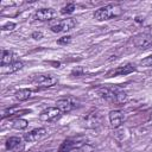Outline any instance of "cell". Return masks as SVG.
Returning <instances> with one entry per match:
<instances>
[{"instance_id": "cell-16", "label": "cell", "mask_w": 152, "mask_h": 152, "mask_svg": "<svg viewBox=\"0 0 152 152\" xmlns=\"http://www.w3.org/2000/svg\"><path fill=\"white\" fill-rule=\"evenodd\" d=\"M23 66H24V63H23V62L15 61V62H13L12 64H10V65H7V66H2L1 72H2V74H12V72H15V71L23 69Z\"/></svg>"}, {"instance_id": "cell-14", "label": "cell", "mask_w": 152, "mask_h": 152, "mask_svg": "<svg viewBox=\"0 0 152 152\" xmlns=\"http://www.w3.org/2000/svg\"><path fill=\"white\" fill-rule=\"evenodd\" d=\"M134 70H135V66L133 64H126V65L118 66L115 70L109 72V76H124V75H128L133 72Z\"/></svg>"}, {"instance_id": "cell-1", "label": "cell", "mask_w": 152, "mask_h": 152, "mask_svg": "<svg viewBox=\"0 0 152 152\" xmlns=\"http://www.w3.org/2000/svg\"><path fill=\"white\" fill-rule=\"evenodd\" d=\"M99 95L104 99L108 102H115V103H122L127 100V95L125 91H122L120 88L116 87H103L97 90Z\"/></svg>"}, {"instance_id": "cell-12", "label": "cell", "mask_w": 152, "mask_h": 152, "mask_svg": "<svg viewBox=\"0 0 152 152\" xmlns=\"http://www.w3.org/2000/svg\"><path fill=\"white\" fill-rule=\"evenodd\" d=\"M125 121V115L121 110H112L109 113V122L113 128H118Z\"/></svg>"}, {"instance_id": "cell-4", "label": "cell", "mask_w": 152, "mask_h": 152, "mask_svg": "<svg viewBox=\"0 0 152 152\" xmlns=\"http://www.w3.org/2000/svg\"><path fill=\"white\" fill-rule=\"evenodd\" d=\"M62 116V112L57 107H48L40 112L39 119L44 122H53L57 121Z\"/></svg>"}, {"instance_id": "cell-17", "label": "cell", "mask_w": 152, "mask_h": 152, "mask_svg": "<svg viewBox=\"0 0 152 152\" xmlns=\"http://www.w3.org/2000/svg\"><path fill=\"white\" fill-rule=\"evenodd\" d=\"M31 90L30 89H19V90H17L15 91V97L19 100V101H25V100H27V99H30V96H31Z\"/></svg>"}, {"instance_id": "cell-2", "label": "cell", "mask_w": 152, "mask_h": 152, "mask_svg": "<svg viewBox=\"0 0 152 152\" xmlns=\"http://www.w3.org/2000/svg\"><path fill=\"white\" fill-rule=\"evenodd\" d=\"M116 10H120V7L114 6V5H107L104 7H101L99 10H96L94 12V18L99 21H103V20H108L112 17L119 14L120 12H116Z\"/></svg>"}, {"instance_id": "cell-21", "label": "cell", "mask_w": 152, "mask_h": 152, "mask_svg": "<svg viewBox=\"0 0 152 152\" xmlns=\"http://www.w3.org/2000/svg\"><path fill=\"white\" fill-rule=\"evenodd\" d=\"M14 27H15V24L14 23H6L5 25H2L1 30L2 31H12Z\"/></svg>"}, {"instance_id": "cell-13", "label": "cell", "mask_w": 152, "mask_h": 152, "mask_svg": "<svg viewBox=\"0 0 152 152\" xmlns=\"http://www.w3.org/2000/svg\"><path fill=\"white\" fill-rule=\"evenodd\" d=\"M101 122H102V119L99 113H91L84 119V125L88 128H96L101 125Z\"/></svg>"}, {"instance_id": "cell-10", "label": "cell", "mask_w": 152, "mask_h": 152, "mask_svg": "<svg viewBox=\"0 0 152 152\" xmlns=\"http://www.w3.org/2000/svg\"><path fill=\"white\" fill-rule=\"evenodd\" d=\"M33 82L42 87H52L57 83V78L51 75H38L33 78Z\"/></svg>"}, {"instance_id": "cell-9", "label": "cell", "mask_w": 152, "mask_h": 152, "mask_svg": "<svg viewBox=\"0 0 152 152\" xmlns=\"http://www.w3.org/2000/svg\"><path fill=\"white\" fill-rule=\"evenodd\" d=\"M57 15L56 11L52 8H40L38 11H36V13L33 14V19L34 20H40V21H45V20H51Z\"/></svg>"}, {"instance_id": "cell-22", "label": "cell", "mask_w": 152, "mask_h": 152, "mask_svg": "<svg viewBox=\"0 0 152 152\" xmlns=\"http://www.w3.org/2000/svg\"><path fill=\"white\" fill-rule=\"evenodd\" d=\"M141 64H142V65H146V66H152V56L145 58V59L141 62Z\"/></svg>"}, {"instance_id": "cell-8", "label": "cell", "mask_w": 152, "mask_h": 152, "mask_svg": "<svg viewBox=\"0 0 152 152\" xmlns=\"http://www.w3.org/2000/svg\"><path fill=\"white\" fill-rule=\"evenodd\" d=\"M48 134L46 129L40 127V128H36V129H32L28 133H25L24 134V140L25 141H28V142H36L38 140H42L43 138H45Z\"/></svg>"}, {"instance_id": "cell-5", "label": "cell", "mask_w": 152, "mask_h": 152, "mask_svg": "<svg viewBox=\"0 0 152 152\" xmlns=\"http://www.w3.org/2000/svg\"><path fill=\"white\" fill-rule=\"evenodd\" d=\"M133 44L139 50H146L152 46V34L151 33H139L133 38Z\"/></svg>"}, {"instance_id": "cell-18", "label": "cell", "mask_w": 152, "mask_h": 152, "mask_svg": "<svg viewBox=\"0 0 152 152\" xmlns=\"http://www.w3.org/2000/svg\"><path fill=\"white\" fill-rule=\"evenodd\" d=\"M27 126H28V121L25 120V119H15L13 121V124H12V127L14 129H18V131L25 129Z\"/></svg>"}, {"instance_id": "cell-3", "label": "cell", "mask_w": 152, "mask_h": 152, "mask_svg": "<svg viewBox=\"0 0 152 152\" xmlns=\"http://www.w3.org/2000/svg\"><path fill=\"white\" fill-rule=\"evenodd\" d=\"M84 139H66L62 142L58 152H78L84 146Z\"/></svg>"}, {"instance_id": "cell-20", "label": "cell", "mask_w": 152, "mask_h": 152, "mask_svg": "<svg viewBox=\"0 0 152 152\" xmlns=\"http://www.w3.org/2000/svg\"><path fill=\"white\" fill-rule=\"evenodd\" d=\"M70 42H71V37H70V36H64V37H62V38H59V39L57 40V43L61 44V45H66V44H69Z\"/></svg>"}, {"instance_id": "cell-6", "label": "cell", "mask_w": 152, "mask_h": 152, "mask_svg": "<svg viewBox=\"0 0 152 152\" xmlns=\"http://www.w3.org/2000/svg\"><path fill=\"white\" fill-rule=\"evenodd\" d=\"M76 26V20L74 18H66L63 19L61 21H58L57 24L51 26V31L55 33H59V32H66L70 31L71 28H74Z\"/></svg>"}, {"instance_id": "cell-19", "label": "cell", "mask_w": 152, "mask_h": 152, "mask_svg": "<svg viewBox=\"0 0 152 152\" xmlns=\"http://www.w3.org/2000/svg\"><path fill=\"white\" fill-rule=\"evenodd\" d=\"M75 8H76L75 4L70 2V4H68L66 6H64V7L61 10V13H62V14H71V13L75 11Z\"/></svg>"}, {"instance_id": "cell-23", "label": "cell", "mask_w": 152, "mask_h": 152, "mask_svg": "<svg viewBox=\"0 0 152 152\" xmlns=\"http://www.w3.org/2000/svg\"><path fill=\"white\" fill-rule=\"evenodd\" d=\"M32 38L36 39V40H39V39L43 38V33L42 32H33L32 33Z\"/></svg>"}, {"instance_id": "cell-11", "label": "cell", "mask_w": 152, "mask_h": 152, "mask_svg": "<svg viewBox=\"0 0 152 152\" xmlns=\"http://www.w3.org/2000/svg\"><path fill=\"white\" fill-rule=\"evenodd\" d=\"M56 107L62 112V113H69L72 109H75L77 107V104L75 103V101H72L71 99H62L58 100L56 102Z\"/></svg>"}, {"instance_id": "cell-15", "label": "cell", "mask_w": 152, "mask_h": 152, "mask_svg": "<svg viewBox=\"0 0 152 152\" xmlns=\"http://www.w3.org/2000/svg\"><path fill=\"white\" fill-rule=\"evenodd\" d=\"M14 59H15V55L12 51L4 50L2 51V55H1V62H0L1 63V66H7V65L12 64L13 62H15Z\"/></svg>"}, {"instance_id": "cell-7", "label": "cell", "mask_w": 152, "mask_h": 152, "mask_svg": "<svg viewBox=\"0 0 152 152\" xmlns=\"http://www.w3.org/2000/svg\"><path fill=\"white\" fill-rule=\"evenodd\" d=\"M6 148L12 152H24L25 144L19 137H11L6 140Z\"/></svg>"}]
</instances>
